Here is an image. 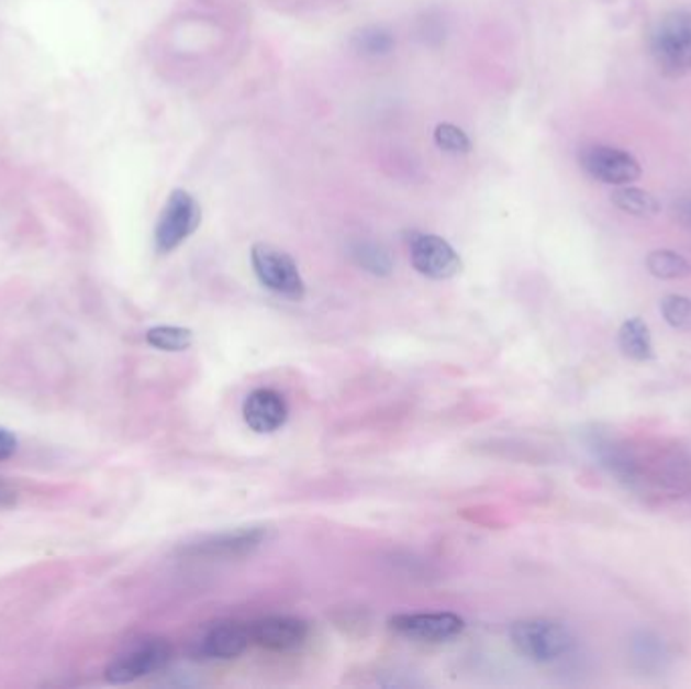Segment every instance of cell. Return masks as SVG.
Segmentation results:
<instances>
[{"label":"cell","mask_w":691,"mask_h":689,"mask_svg":"<svg viewBox=\"0 0 691 689\" xmlns=\"http://www.w3.org/2000/svg\"><path fill=\"white\" fill-rule=\"evenodd\" d=\"M510 641L515 652L534 664H553L575 645V637L565 623L553 619H524L510 626Z\"/></svg>","instance_id":"1"},{"label":"cell","mask_w":691,"mask_h":689,"mask_svg":"<svg viewBox=\"0 0 691 689\" xmlns=\"http://www.w3.org/2000/svg\"><path fill=\"white\" fill-rule=\"evenodd\" d=\"M172 655L175 649L164 637H138L113 655L105 667V679L113 686H126L163 671L172 662Z\"/></svg>","instance_id":"2"},{"label":"cell","mask_w":691,"mask_h":689,"mask_svg":"<svg viewBox=\"0 0 691 689\" xmlns=\"http://www.w3.org/2000/svg\"><path fill=\"white\" fill-rule=\"evenodd\" d=\"M651 55L666 76H686L691 71V13L666 14L651 35Z\"/></svg>","instance_id":"3"},{"label":"cell","mask_w":691,"mask_h":689,"mask_svg":"<svg viewBox=\"0 0 691 689\" xmlns=\"http://www.w3.org/2000/svg\"><path fill=\"white\" fill-rule=\"evenodd\" d=\"M201 219V204L197 199L182 188L172 190L154 231L156 251L160 255H166L180 247L199 229Z\"/></svg>","instance_id":"4"},{"label":"cell","mask_w":691,"mask_h":689,"mask_svg":"<svg viewBox=\"0 0 691 689\" xmlns=\"http://www.w3.org/2000/svg\"><path fill=\"white\" fill-rule=\"evenodd\" d=\"M252 265L259 284L269 291L288 300H302L305 296L302 274L286 251L257 243L253 245Z\"/></svg>","instance_id":"5"},{"label":"cell","mask_w":691,"mask_h":689,"mask_svg":"<svg viewBox=\"0 0 691 689\" xmlns=\"http://www.w3.org/2000/svg\"><path fill=\"white\" fill-rule=\"evenodd\" d=\"M580 166L594 180L613 187H625L642 176V164L631 152L606 144H594L580 152Z\"/></svg>","instance_id":"6"},{"label":"cell","mask_w":691,"mask_h":689,"mask_svg":"<svg viewBox=\"0 0 691 689\" xmlns=\"http://www.w3.org/2000/svg\"><path fill=\"white\" fill-rule=\"evenodd\" d=\"M252 643V629L235 619H221L204 626L201 635L192 641L190 653L197 659H237Z\"/></svg>","instance_id":"7"},{"label":"cell","mask_w":691,"mask_h":689,"mask_svg":"<svg viewBox=\"0 0 691 689\" xmlns=\"http://www.w3.org/2000/svg\"><path fill=\"white\" fill-rule=\"evenodd\" d=\"M392 633L421 643H443L464 633L466 621L455 613H402L390 616Z\"/></svg>","instance_id":"8"},{"label":"cell","mask_w":691,"mask_h":689,"mask_svg":"<svg viewBox=\"0 0 691 689\" xmlns=\"http://www.w3.org/2000/svg\"><path fill=\"white\" fill-rule=\"evenodd\" d=\"M411 264L421 276L431 279H449L461 271V257L445 238L427 233H413L409 237Z\"/></svg>","instance_id":"9"},{"label":"cell","mask_w":691,"mask_h":689,"mask_svg":"<svg viewBox=\"0 0 691 689\" xmlns=\"http://www.w3.org/2000/svg\"><path fill=\"white\" fill-rule=\"evenodd\" d=\"M252 641L267 652L288 653L300 649L310 635V625L288 614H269L253 621Z\"/></svg>","instance_id":"10"},{"label":"cell","mask_w":691,"mask_h":689,"mask_svg":"<svg viewBox=\"0 0 691 689\" xmlns=\"http://www.w3.org/2000/svg\"><path fill=\"white\" fill-rule=\"evenodd\" d=\"M265 540H267L265 527H239V530L221 532L209 538H202L201 542H194L185 551V554L194 558H211V560L239 558L257 551Z\"/></svg>","instance_id":"11"},{"label":"cell","mask_w":691,"mask_h":689,"mask_svg":"<svg viewBox=\"0 0 691 689\" xmlns=\"http://www.w3.org/2000/svg\"><path fill=\"white\" fill-rule=\"evenodd\" d=\"M290 409L286 399L274 389H257L243 402V419L255 433H276L288 423Z\"/></svg>","instance_id":"12"},{"label":"cell","mask_w":691,"mask_h":689,"mask_svg":"<svg viewBox=\"0 0 691 689\" xmlns=\"http://www.w3.org/2000/svg\"><path fill=\"white\" fill-rule=\"evenodd\" d=\"M618 348L635 363L654 360L655 348L651 330L643 322L642 318H631L621 326L618 330Z\"/></svg>","instance_id":"13"},{"label":"cell","mask_w":691,"mask_h":689,"mask_svg":"<svg viewBox=\"0 0 691 689\" xmlns=\"http://www.w3.org/2000/svg\"><path fill=\"white\" fill-rule=\"evenodd\" d=\"M611 201L615 204L616 209H621L623 213L633 214V216H642V219H649L661 211V204L655 199L651 192L643 190L637 187L616 188L611 197Z\"/></svg>","instance_id":"14"},{"label":"cell","mask_w":691,"mask_h":689,"mask_svg":"<svg viewBox=\"0 0 691 689\" xmlns=\"http://www.w3.org/2000/svg\"><path fill=\"white\" fill-rule=\"evenodd\" d=\"M647 269L657 279H686L691 276V264L676 251L657 249L647 255Z\"/></svg>","instance_id":"15"},{"label":"cell","mask_w":691,"mask_h":689,"mask_svg":"<svg viewBox=\"0 0 691 689\" xmlns=\"http://www.w3.org/2000/svg\"><path fill=\"white\" fill-rule=\"evenodd\" d=\"M146 342L156 351L185 352L192 346L194 334L189 327L156 326L146 332Z\"/></svg>","instance_id":"16"},{"label":"cell","mask_w":691,"mask_h":689,"mask_svg":"<svg viewBox=\"0 0 691 689\" xmlns=\"http://www.w3.org/2000/svg\"><path fill=\"white\" fill-rule=\"evenodd\" d=\"M353 257L356 264L365 267L366 271H370L375 276H389L392 271L389 253L377 243H368V241L356 243L353 247Z\"/></svg>","instance_id":"17"},{"label":"cell","mask_w":691,"mask_h":689,"mask_svg":"<svg viewBox=\"0 0 691 689\" xmlns=\"http://www.w3.org/2000/svg\"><path fill=\"white\" fill-rule=\"evenodd\" d=\"M661 315L679 332H691V298L671 293L661 300Z\"/></svg>","instance_id":"18"},{"label":"cell","mask_w":691,"mask_h":689,"mask_svg":"<svg viewBox=\"0 0 691 689\" xmlns=\"http://www.w3.org/2000/svg\"><path fill=\"white\" fill-rule=\"evenodd\" d=\"M353 45L363 55H384L392 49V37L382 29H365L354 35Z\"/></svg>","instance_id":"19"},{"label":"cell","mask_w":691,"mask_h":689,"mask_svg":"<svg viewBox=\"0 0 691 689\" xmlns=\"http://www.w3.org/2000/svg\"><path fill=\"white\" fill-rule=\"evenodd\" d=\"M435 142L443 151L464 154L471 151V142L467 138L466 132L461 127L453 124H439L435 130Z\"/></svg>","instance_id":"20"},{"label":"cell","mask_w":691,"mask_h":689,"mask_svg":"<svg viewBox=\"0 0 691 689\" xmlns=\"http://www.w3.org/2000/svg\"><path fill=\"white\" fill-rule=\"evenodd\" d=\"M19 449V438L9 429L0 426V464L11 459Z\"/></svg>","instance_id":"21"},{"label":"cell","mask_w":691,"mask_h":689,"mask_svg":"<svg viewBox=\"0 0 691 689\" xmlns=\"http://www.w3.org/2000/svg\"><path fill=\"white\" fill-rule=\"evenodd\" d=\"M16 489L4 477H0V508H11L16 503Z\"/></svg>","instance_id":"22"}]
</instances>
